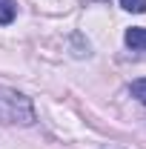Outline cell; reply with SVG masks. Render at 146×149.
Masks as SVG:
<instances>
[{
    "label": "cell",
    "mask_w": 146,
    "mask_h": 149,
    "mask_svg": "<svg viewBox=\"0 0 146 149\" xmlns=\"http://www.w3.org/2000/svg\"><path fill=\"white\" fill-rule=\"evenodd\" d=\"M0 120L3 123H20V126H32L35 123V106L32 100L17 89L0 86Z\"/></svg>",
    "instance_id": "obj_1"
},
{
    "label": "cell",
    "mask_w": 146,
    "mask_h": 149,
    "mask_svg": "<svg viewBox=\"0 0 146 149\" xmlns=\"http://www.w3.org/2000/svg\"><path fill=\"white\" fill-rule=\"evenodd\" d=\"M129 49H135V52H146V29L143 26H132L126 29V35H123Z\"/></svg>",
    "instance_id": "obj_2"
},
{
    "label": "cell",
    "mask_w": 146,
    "mask_h": 149,
    "mask_svg": "<svg viewBox=\"0 0 146 149\" xmlns=\"http://www.w3.org/2000/svg\"><path fill=\"white\" fill-rule=\"evenodd\" d=\"M17 15V6L12 3V0H0V26H6V23H12Z\"/></svg>",
    "instance_id": "obj_3"
},
{
    "label": "cell",
    "mask_w": 146,
    "mask_h": 149,
    "mask_svg": "<svg viewBox=\"0 0 146 149\" xmlns=\"http://www.w3.org/2000/svg\"><path fill=\"white\" fill-rule=\"evenodd\" d=\"M129 92H132V97H138V100H140V103L146 106V77L135 80V83L129 86Z\"/></svg>",
    "instance_id": "obj_4"
},
{
    "label": "cell",
    "mask_w": 146,
    "mask_h": 149,
    "mask_svg": "<svg viewBox=\"0 0 146 149\" xmlns=\"http://www.w3.org/2000/svg\"><path fill=\"white\" fill-rule=\"evenodd\" d=\"M120 6L126 12H135V15H143L146 12V0H120Z\"/></svg>",
    "instance_id": "obj_5"
}]
</instances>
